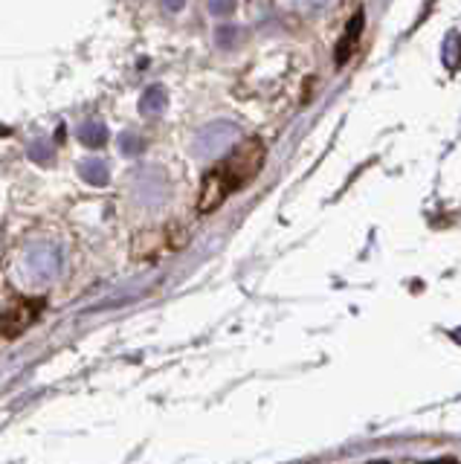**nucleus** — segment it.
I'll return each instance as SVG.
<instances>
[{
	"instance_id": "1",
	"label": "nucleus",
	"mask_w": 461,
	"mask_h": 464,
	"mask_svg": "<svg viewBox=\"0 0 461 464\" xmlns=\"http://www.w3.org/2000/svg\"><path fill=\"white\" fill-rule=\"evenodd\" d=\"M267 149L262 140H244L235 151H229L221 163H215V169H209V174L200 183V198H197V209L200 212H215L221 203L241 192L258 171L264 166Z\"/></svg>"
},
{
	"instance_id": "2",
	"label": "nucleus",
	"mask_w": 461,
	"mask_h": 464,
	"mask_svg": "<svg viewBox=\"0 0 461 464\" xmlns=\"http://www.w3.org/2000/svg\"><path fill=\"white\" fill-rule=\"evenodd\" d=\"M44 308V299H18L0 314V334L6 337H18L26 328L35 323V316Z\"/></svg>"
},
{
	"instance_id": "3",
	"label": "nucleus",
	"mask_w": 461,
	"mask_h": 464,
	"mask_svg": "<svg viewBox=\"0 0 461 464\" xmlns=\"http://www.w3.org/2000/svg\"><path fill=\"white\" fill-rule=\"evenodd\" d=\"M26 270L35 276V282L55 276V270H59V253H55V246L33 244L30 250H26Z\"/></svg>"
},
{
	"instance_id": "4",
	"label": "nucleus",
	"mask_w": 461,
	"mask_h": 464,
	"mask_svg": "<svg viewBox=\"0 0 461 464\" xmlns=\"http://www.w3.org/2000/svg\"><path fill=\"white\" fill-rule=\"evenodd\" d=\"M238 130L233 125H212L206 130H200V137L195 140V154L200 157H212L215 151H221L229 142V137H235Z\"/></svg>"
},
{
	"instance_id": "5",
	"label": "nucleus",
	"mask_w": 461,
	"mask_h": 464,
	"mask_svg": "<svg viewBox=\"0 0 461 464\" xmlns=\"http://www.w3.org/2000/svg\"><path fill=\"white\" fill-rule=\"evenodd\" d=\"M82 178L84 180H91L93 186H99V183H105L108 180V169L99 163V160H88V163L82 166Z\"/></svg>"
},
{
	"instance_id": "6",
	"label": "nucleus",
	"mask_w": 461,
	"mask_h": 464,
	"mask_svg": "<svg viewBox=\"0 0 461 464\" xmlns=\"http://www.w3.org/2000/svg\"><path fill=\"white\" fill-rule=\"evenodd\" d=\"M82 140L88 142V145H102L105 142V128L99 125V122H88L82 128Z\"/></svg>"
},
{
	"instance_id": "7",
	"label": "nucleus",
	"mask_w": 461,
	"mask_h": 464,
	"mask_svg": "<svg viewBox=\"0 0 461 464\" xmlns=\"http://www.w3.org/2000/svg\"><path fill=\"white\" fill-rule=\"evenodd\" d=\"M163 105H166L163 91H149V93H146V99H142V111H146V113L163 111Z\"/></svg>"
},
{
	"instance_id": "8",
	"label": "nucleus",
	"mask_w": 461,
	"mask_h": 464,
	"mask_svg": "<svg viewBox=\"0 0 461 464\" xmlns=\"http://www.w3.org/2000/svg\"><path fill=\"white\" fill-rule=\"evenodd\" d=\"M429 464H458V461H453V459H447V461H429Z\"/></svg>"
},
{
	"instance_id": "9",
	"label": "nucleus",
	"mask_w": 461,
	"mask_h": 464,
	"mask_svg": "<svg viewBox=\"0 0 461 464\" xmlns=\"http://www.w3.org/2000/svg\"><path fill=\"white\" fill-rule=\"evenodd\" d=\"M374 464H383V461H374Z\"/></svg>"
}]
</instances>
